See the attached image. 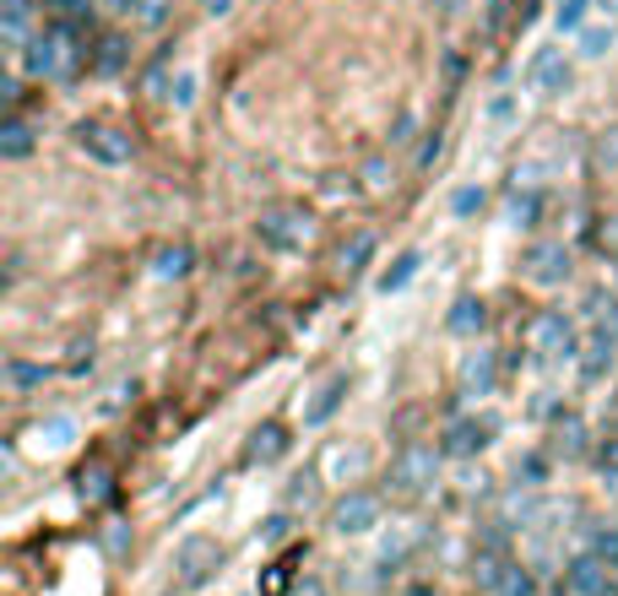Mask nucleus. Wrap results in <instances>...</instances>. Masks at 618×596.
Returning <instances> with one entry per match:
<instances>
[{
    "mask_svg": "<svg viewBox=\"0 0 618 596\" xmlns=\"http://www.w3.org/2000/svg\"><path fill=\"white\" fill-rule=\"evenodd\" d=\"M82 38H76V27H38L27 44H22V71L33 76V82H66V76H76L82 71Z\"/></svg>",
    "mask_w": 618,
    "mask_h": 596,
    "instance_id": "obj_1",
    "label": "nucleus"
},
{
    "mask_svg": "<svg viewBox=\"0 0 618 596\" xmlns=\"http://www.w3.org/2000/svg\"><path fill=\"white\" fill-rule=\"evenodd\" d=\"M255 245L272 250V255H299L314 245V212L299 201H277V206H261L255 217Z\"/></svg>",
    "mask_w": 618,
    "mask_h": 596,
    "instance_id": "obj_2",
    "label": "nucleus"
},
{
    "mask_svg": "<svg viewBox=\"0 0 618 596\" xmlns=\"http://www.w3.org/2000/svg\"><path fill=\"white\" fill-rule=\"evenodd\" d=\"M71 142H76V152H82L87 163H98V168H126V163L136 157V142H131L120 126H109V120H82V126L71 131Z\"/></svg>",
    "mask_w": 618,
    "mask_h": 596,
    "instance_id": "obj_3",
    "label": "nucleus"
},
{
    "mask_svg": "<svg viewBox=\"0 0 618 596\" xmlns=\"http://www.w3.org/2000/svg\"><path fill=\"white\" fill-rule=\"evenodd\" d=\"M570 272H575V255H570L564 239H532V245L521 250V277H526L532 288H564Z\"/></svg>",
    "mask_w": 618,
    "mask_h": 596,
    "instance_id": "obj_4",
    "label": "nucleus"
},
{
    "mask_svg": "<svg viewBox=\"0 0 618 596\" xmlns=\"http://www.w3.org/2000/svg\"><path fill=\"white\" fill-rule=\"evenodd\" d=\"M526 347H532L537 358H581V325H575L564 309H543V314H532V325H526Z\"/></svg>",
    "mask_w": 618,
    "mask_h": 596,
    "instance_id": "obj_5",
    "label": "nucleus"
},
{
    "mask_svg": "<svg viewBox=\"0 0 618 596\" xmlns=\"http://www.w3.org/2000/svg\"><path fill=\"white\" fill-rule=\"evenodd\" d=\"M526 87L537 93V98H564L570 87H575V65H570V55L564 49H537L532 55V65H526Z\"/></svg>",
    "mask_w": 618,
    "mask_h": 596,
    "instance_id": "obj_6",
    "label": "nucleus"
},
{
    "mask_svg": "<svg viewBox=\"0 0 618 596\" xmlns=\"http://www.w3.org/2000/svg\"><path fill=\"white\" fill-rule=\"evenodd\" d=\"M347 391H353V374L347 369H336V374H325L314 391H309L305 402V429H325L336 413H342V402H347Z\"/></svg>",
    "mask_w": 618,
    "mask_h": 596,
    "instance_id": "obj_7",
    "label": "nucleus"
},
{
    "mask_svg": "<svg viewBox=\"0 0 618 596\" xmlns=\"http://www.w3.org/2000/svg\"><path fill=\"white\" fill-rule=\"evenodd\" d=\"M494 434H499V418L494 413H466V418H456L445 429V450L451 455H477V450L494 445Z\"/></svg>",
    "mask_w": 618,
    "mask_h": 596,
    "instance_id": "obj_8",
    "label": "nucleus"
},
{
    "mask_svg": "<svg viewBox=\"0 0 618 596\" xmlns=\"http://www.w3.org/2000/svg\"><path fill=\"white\" fill-rule=\"evenodd\" d=\"M456 380H462L466 396H494V385H499V358H494L488 347H472V353H462V363H456Z\"/></svg>",
    "mask_w": 618,
    "mask_h": 596,
    "instance_id": "obj_9",
    "label": "nucleus"
},
{
    "mask_svg": "<svg viewBox=\"0 0 618 596\" xmlns=\"http://www.w3.org/2000/svg\"><path fill=\"white\" fill-rule=\"evenodd\" d=\"M380 521V499L375 493H347V499H336V510H331V526L336 532H369Z\"/></svg>",
    "mask_w": 618,
    "mask_h": 596,
    "instance_id": "obj_10",
    "label": "nucleus"
},
{
    "mask_svg": "<svg viewBox=\"0 0 618 596\" xmlns=\"http://www.w3.org/2000/svg\"><path fill=\"white\" fill-rule=\"evenodd\" d=\"M435 472H440V455H435V450H402V455H396V482H402V488H407V493H424V488H429V482H435Z\"/></svg>",
    "mask_w": 618,
    "mask_h": 596,
    "instance_id": "obj_11",
    "label": "nucleus"
},
{
    "mask_svg": "<svg viewBox=\"0 0 618 596\" xmlns=\"http://www.w3.org/2000/svg\"><path fill=\"white\" fill-rule=\"evenodd\" d=\"M504 228H537V217H543V195H537V184H515L510 195H504Z\"/></svg>",
    "mask_w": 618,
    "mask_h": 596,
    "instance_id": "obj_12",
    "label": "nucleus"
},
{
    "mask_svg": "<svg viewBox=\"0 0 618 596\" xmlns=\"http://www.w3.org/2000/svg\"><path fill=\"white\" fill-rule=\"evenodd\" d=\"M418 272H424V250H402V255H396V261L375 277V294H385V298L402 294V288H413V283H418Z\"/></svg>",
    "mask_w": 618,
    "mask_h": 596,
    "instance_id": "obj_13",
    "label": "nucleus"
},
{
    "mask_svg": "<svg viewBox=\"0 0 618 596\" xmlns=\"http://www.w3.org/2000/svg\"><path fill=\"white\" fill-rule=\"evenodd\" d=\"M375 250H380V239H375L369 228H353V234L342 239V250H336V266H342L347 277H358V272L375 261Z\"/></svg>",
    "mask_w": 618,
    "mask_h": 596,
    "instance_id": "obj_14",
    "label": "nucleus"
},
{
    "mask_svg": "<svg viewBox=\"0 0 618 596\" xmlns=\"http://www.w3.org/2000/svg\"><path fill=\"white\" fill-rule=\"evenodd\" d=\"M0 33L5 49H22L33 38V0H0Z\"/></svg>",
    "mask_w": 618,
    "mask_h": 596,
    "instance_id": "obj_15",
    "label": "nucleus"
},
{
    "mask_svg": "<svg viewBox=\"0 0 618 596\" xmlns=\"http://www.w3.org/2000/svg\"><path fill=\"white\" fill-rule=\"evenodd\" d=\"M483 325H488V303L477 294H462L451 303V314H445V331H451V336H477Z\"/></svg>",
    "mask_w": 618,
    "mask_h": 596,
    "instance_id": "obj_16",
    "label": "nucleus"
},
{
    "mask_svg": "<svg viewBox=\"0 0 618 596\" xmlns=\"http://www.w3.org/2000/svg\"><path fill=\"white\" fill-rule=\"evenodd\" d=\"M283 450H288V429H283V424H261V429H250L245 461H250V466H266V461H277Z\"/></svg>",
    "mask_w": 618,
    "mask_h": 596,
    "instance_id": "obj_17",
    "label": "nucleus"
},
{
    "mask_svg": "<svg viewBox=\"0 0 618 596\" xmlns=\"http://www.w3.org/2000/svg\"><path fill=\"white\" fill-rule=\"evenodd\" d=\"M190 266H195V250H190V245H157L153 250L157 283H179V277H190Z\"/></svg>",
    "mask_w": 618,
    "mask_h": 596,
    "instance_id": "obj_18",
    "label": "nucleus"
},
{
    "mask_svg": "<svg viewBox=\"0 0 618 596\" xmlns=\"http://www.w3.org/2000/svg\"><path fill=\"white\" fill-rule=\"evenodd\" d=\"M33 147H38V136H33V126H27L22 115H11V120L0 126V157H5V163H22V157H27V152H33Z\"/></svg>",
    "mask_w": 618,
    "mask_h": 596,
    "instance_id": "obj_19",
    "label": "nucleus"
},
{
    "mask_svg": "<svg viewBox=\"0 0 618 596\" xmlns=\"http://www.w3.org/2000/svg\"><path fill=\"white\" fill-rule=\"evenodd\" d=\"M27 440H33V450L55 455V450H66L71 440H76V424H71V418H44V424L27 429Z\"/></svg>",
    "mask_w": 618,
    "mask_h": 596,
    "instance_id": "obj_20",
    "label": "nucleus"
},
{
    "mask_svg": "<svg viewBox=\"0 0 618 596\" xmlns=\"http://www.w3.org/2000/svg\"><path fill=\"white\" fill-rule=\"evenodd\" d=\"M614 44H618L614 22H597V27H581V33H575V55H581V60H603Z\"/></svg>",
    "mask_w": 618,
    "mask_h": 596,
    "instance_id": "obj_21",
    "label": "nucleus"
},
{
    "mask_svg": "<svg viewBox=\"0 0 618 596\" xmlns=\"http://www.w3.org/2000/svg\"><path fill=\"white\" fill-rule=\"evenodd\" d=\"M483 212H488V190L483 184H456L451 190V217L456 223H477Z\"/></svg>",
    "mask_w": 618,
    "mask_h": 596,
    "instance_id": "obj_22",
    "label": "nucleus"
},
{
    "mask_svg": "<svg viewBox=\"0 0 618 596\" xmlns=\"http://www.w3.org/2000/svg\"><path fill=\"white\" fill-rule=\"evenodd\" d=\"M614 353H618V336H608V331H603V336L586 347V358H581V374H586V380H603V374L614 369Z\"/></svg>",
    "mask_w": 618,
    "mask_h": 596,
    "instance_id": "obj_23",
    "label": "nucleus"
},
{
    "mask_svg": "<svg viewBox=\"0 0 618 596\" xmlns=\"http://www.w3.org/2000/svg\"><path fill=\"white\" fill-rule=\"evenodd\" d=\"M195 87H201V76H195L190 65H179V71L168 76V104H174V109H190V104H195Z\"/></svg>",
    "mask_w": 618,
    "mask_h": 596,
    "instance_id": "obj_24",
    "label": "nucleus"
},
{
    "mask_svg": "<svg viewBox=\"0 0 618 596\" xmlns=\"http://www.w3.org/2000/svg\"><path fill=\"white\" fill-rule=\"evenodd\" d=\"M38 11H49L60 27H82L93 11H87V0H38Z\"/></svg>",
    "mask_w": 618,
    "mask_h": 596,
    "instance_id": "obj_25",
    "label": "nucleus"
},
{
    "mask_svg": "<svg viewBox=\"0 0 618 596\" xmlns=\"http://www.w3.org/2000/svg\"><path fill=\"white\" fill-rule=\"evenodd\" d=\"M44 374H49L44 363H22V358H11V363H5V380H11L16 391H33V385H44Z\"/></svg>",
    "mask_w": 618,
    "mask_h": 596,
    "instance_id": "obj_26",
    "label": "nucleus"
},
{
    "mask_svg": "<svg viewBox=\"0 0 618 596\" xmlns=\"http://www.w3.org/2000/svg\"><path fill=\"white\" fill-rule=\"evenodd\" d=\"M358 179H364V190H369V195H385V190H391V163H385V157H369Z\"/></svg>",
    "mask_w": 618,
    "mask_h": 596,
    "instance_id": "obj_27",
    "label": "nucleus"
},
{
    "mask_svg": "<svg viewBox=\"0 0 618 596\" xmlns=\"http://www.w3.org/2000/svg\"><path fill=\"white\" fill-rule=\"evenodd\" d=\"M93 65L109 76V71H120L126 65V44L120 38H98V55H93Z\"/></svg>",
    "mask_w": 618,
    "mask_h": 596,
    "instance_id": "obj_28",
    "label": "nucleus"
},
{
    "mask_svg": "<svg viewBox=\"0 0 618 596\" xmlns=\"http://www.w3.org/2000/svg\"><path fill=\"white\" fill-rule=\"evenodd\" d=\"M554 22H559L564 33H581V22H586V0H559Z\"/></svg>",
    "mask_w": 618,
    "mask_h": 596,
    "instance_id": "obj_29",
    "label": "nucleus"
},
{
    "mask_svg": "<svg viewBox=\"0 0 618 596\" xmlns=\"http://www.w3.org/2000/svg\"><path fill=\"white\" fill-rule=\"evenodd\" d=\"M515 115H521V109H515L510 93H494V98H488V120H494V126H510Z\"/></svg>",
    "mask_w": 618,
    "mask_h": 596,
    "instance_id": "obj_30",
    "label": "nucleus"
},
{
    "mask_svg": "<svg viewBox=\"0 0 618 596\" xmlns=\"http://www.w3.org/2000/svg\"><path fill=\"white\" fill-rule=\"evenodd\" d=\"M554 440H559V450H570V455H575V450H581V440H586V429H581L575 418H564V424L554 429Z\"/></svg>",
    "mask_w": 618,
    "mask_h": 596,
    "instance_id": "obj_31",
    "label": "nucleus"
},
{
    "mask_svg": "<svg viewBox=\"0 0 618 596\" xmlns=\"http://www.w3.org/2000/svg\"><path fill=\"white\" fill-rule=\"evenodd\" d=\"M597 163H603V168H618V131H603V136H597Z\"/></svg>",
    "mask_w": 618,
    "mask_h": 596,
    "instance_id": "obj_32",
    "label": "nucleus"
},
{
    "mask_svg": "<svg viewBox=\"0 0 618 596\" xmlns=\"http://www.w3.org/2000/svg\"><path fill=\"white\" fill-rule=\"evenodd\" d=\"M597 245H603V255H614V261H618V217H603V228H597Z\"/></svg>",
    "mask_w": 618,
    "mask_h": 596,
    "instance_id": "obj_33",
    "label": "nucleus"
},
{
    "mask_svg": "<svg viewBox=\"0 0 618 596\" xmlns=\"http://www.w3.org/2000/svg\"><path fill=\"white\" fill-rule=\"evenodd\" d=\"M76 482H82V499H98V493H104V482H109V472H82Z\"/></svg>",
    "mask_w": 618,
    "mask_h": 596,
    "instance_id": "obj_34",
    "label": "nucleus"
},
{
    "mask_svg": "<svg viewBox=\"0 0 618 596\" xmlns=\"http://www.w3.org/2000/svg\"><path fill=\"white\" fill-rule=\"evenodd\" d=\"M597 461H603V472H608V477H618V434L608 440V445H603V455H597Z\"/></svg>",
    "mask_w": 618,
    "mask_h": 596,
    "instance_id": "obj_35",
    "label": "nucleus"
},
{
    "mask_svg": "<svg viewBox=\"0 0 618 596\" xmlns=\"http://www.w3.org/2000/svg\"><path fill=\"white\" fill-rule=\"evenodd\" d=\"M245 0H206V16H234Z\"/></svg>",
    "mask_w": 618,
    "mask_h": 596,
    "instance_id": "obj_36",
    "label": "nucleus"
},
{
    "mask_svg": "<svg viewBox=\"0 0 618 596\" xmlns=\"http://www.w3.org/2000/svg\"><path fill=\"white\" fill-rule=\"evenodd\" d=\"M435 157H440V136H429V142H424V147H418V168H429V163H435Z\"/></svg>",
    "mask_w": 618,
    "mask_h": 596,
    "instance_id": "obj_37",
    "label": "nucleus"
},
{
    "mask_svg": "<svg viewBox=\"0 0 618 596\" xmlns=\"http://www.w3.org/2000/svg\"><path fill=\"white\" fill-rule=\"evenodd\" d=\"M592 11H597L603 22H618V0H592Z\"/></svg>",
    "mask_w": 618,
    "mask_h": 596,
    "instance_id": "obj_38",
    "label": "nucleus"
},
{
    "mask_svg": "<svg viewBox=\"0 0 618 596\" xmlns=\"http://www.w3.org/2000/svg\"><path fill=\"white\" fill-rule=\"evenodd\" d=\"M109 11H131V5H142V0H104Z\"/></svg>",
    "mask_w": 618,
    "mask_h": 596,
    "instance_id": "obj_39",
    "label": "nucleus"
}]
</instances>
